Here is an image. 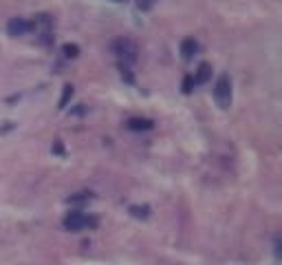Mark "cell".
<instances>
[{"label":"cell","mask_w":282,"mask_h":265,"mask_svg":"<svg viewBox=\"0 0 282 265\" xmlns=\"http://www.w3.org/2000/svg\"><path fill=\"white\" fill-rule=\"evenodd\" d=\"M130 214L137 219H148L150 217V206H133L130 208Z\"/></svg>","instance_id":"obj_8"},{"label":"cell","mask_w":282,"mask_h":265,"mask_svg":"<svg viewBox=\"0 0 282 265\" xmlns=\"http://www.w3.org/2000/svg\"><path fill=\"white\" fill-rule=\"evenodd\" d=\"M113 49H115V53L119 58H124V62H134V60H137V44H134L133 40L121 38L113 44Z\"/></svg>","instance_id":"obj_3"},{"label":"cell","mask_w":282,"mask_h":265,"mask_svg":"<svg viewBox=\"0 0 282 265\" xmlns=\"http://www.w3.org/2000/svg\"><path fill=\"white\" fill-rule=\"evenodd\" d=\"M53 150H55V153H58V155H62V153H64V148H62V144H60V141H55V146H53Z\"/></svg>","instance_id":"obj_15"},{"label":"cell","mask_w":282,"mask_h":265,"mask_svg":"<svg viewBox=\"0 0 282 265\" xmlns=\"http://www.w3.org/2000/svg\"><path fill=\"white\" fill-rule=\"evenodd\" d=\"M31 29V24L27 22L24 18H11L9 22H7V34L11 35V38H20V35H27Z\"/></svg>","instance_id":"obj_4"},{"label":"cell","mask_w":282,"mask_h":265,"mask_svg":"<svg viewBox=\"0 0 282 265\" xmlns=\"http://www.w3.org/2000/svg\"><path fill=\"white\" fill-rule=\"evenodd\" d=\"M86 199H91V193H80L77 197H71L68 199V203H77V201H86Z\"/></svg>","instance_id":"obj_13"},{"label":"cell","mask_w":282,"mask_h":265,"mask_svg":"<svg viewBox=\"0 0 282 265\" xmlns=\"http://www.w3.org/2000/svg\"><path fill=\"white\" fill-rule=\"evenodd\" d=\"M62 226H64V230H68V232H82L86 226H95V221L84 217L82 212H68L66 217H64Z\"/></svg>","instance_id":"obj_2"},{"label":"cell","mask_w":282,"mask_h":265,"mask_svg":"<svg viewBox=\"0 0 282 265\" xmlns=\"http://www.w3.org/2000/svg\"><path fill=\"white\" fill-rule=\"evenodd\" d=\"M196 51H199V42H196L194 38H185L181 42V55H183V60H192L196 55Z\"/></svg>","instance_id":"obj_5"},{"label":"cell","mask_w":282,"mask_h":265,"mask_svg":"<svg viewBox=\"0 0 282 265\" xmlns=\"http://www.w3.org/2000/svg\"><path fill=\"white\" fill-rule=\"evenodd\" d=\"M192 91H194V77L185 75V77H183V93H185V95H190Z\"/></svg>","instance_id":"obj_11"},{"label":"cell","mask_w":282,"mask_h":265,"mask_svg":"<svg viewBox=\"0 0 282 265\" xmlns=\"http://www.w3.org/2000/svg\"><path fill=\"white\" fill-rule=\"evenodd\" d=\"M128 126L130 130H150L154 126L152 120H146V117H133V120H128Z\"/></svg>","instance_id":"obj_7"},{"label":"cell","mask_w":282,"mask_h":265,"mask_svg":"<svg viewBox=\"0 0 282 265\" xmlns=\"http://www.w3.org/2000/svg\"><path fill=\"white\" fill-rule=\"evenodd\" d=\"M73 87L71 84H66V87H64V91H62V97H60V108H66V104L68 102H71V97H73Z\"/></svg>","instance_id":"obj_9"},{"label":"cell","mask_w":282,"mask_h":265,"mask_svg":"<svg viewBox=\"0 0 282 265\" xmlns=\"http://www.w3.org/2000/svg\"><path fill=\"white\" fill-rule=\"evenodd\" d=\"M152 5H154V0H137V7L139 9H144V11H148Z\"/></svg>","instance_id":"obj_14"},{"label":"cell","mask_w":282,"mask_h":265,"mask_svg":"<svg viewBox=\"0 0 282 265\" xmlns=\"http://www.w3.org/2000/svg\"><path fill=\"white\" fill-rule=\"evenodd\" d=\"M62 51L66 58H77V55H80V47H77V44H64Z\"/></svg>","instance_id":"obj_10"},{"label":"cell","mask_w":282,"mask_h":265,"mask_svg":"<svg viewBox=\"0 0 282 265\" xmlns=\"http://www.w3.org/2000/svg\"><path fill=\"white\" fill-rule=\"evenodd\" d=\"M192 77H194V84H205L207 80L212 77V67L207 62L199 64V69H196V73Z\"/></svg>","instance_id":"obj_6"},{"label":"cell","mask_w":282,"mask_h":265,"mask_svg":"<svg viewBox=\"0 0 282 265\" xmlns=\"http://www.w3.org/2000/svg\"><path fill=\"white\" fill-rule=\"evenodd\" d=\"M214 100L220 108H230L232 106V82L227 75H220L214 84Z\"/></svg>","instance_id":"obj_1"},{"label":"cell","mask_w":282,"mask_h":265,"mask_svg":"<svg viewBox=\"0 0 282 265\" xmlns=\"http://www.w3.org/2000/svg\"><path fill=\"white\" fill-rule=\"evenodd\" d=\"M113 2H124V0H113Z\"/></svg>","instance_id":"obj_16"},{"label":"cell","mask_w":282,"mask_h":265,"mask_svg":"<svg viewBox=\"0 0 282 265\" xmlns=\"http://www.w3.org/2000/svg\"><path fill=\"white\" fill-rule=\"evenodd\" d=\"M121 77H124L126 82H130V84H133V82H134V77H133V73H130V69H128V67H126V64H121Z\"/></svg>","instance_id":"obj_12"}]
</instances>
